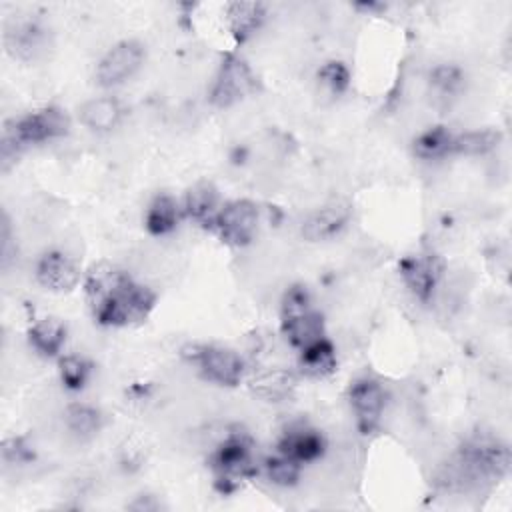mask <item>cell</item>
Listing matches in <instances>:
<instances>
[{
  "instance_id": "obj_1",
  "label": "cell",
  "mask_w": 512,
  "mask_h": 512,
  "mask_svg": "<svg viewBox=\"0 0 512 512\" xmlns=\"http://www.w3.org/2000/svg\"><path fill=\"white\" fill-rule=\"evenodd\" d=\"M84 292L96 322L104 326L140 324L156 304V294L148 286L134 282L128 272L110 262L88 268Z\"/></svg>"
},
{
  "instance_id": "obj_2",
  "label": "cell",
  "mask_w": 512,
  "mask_h": 512,
  "mask_svg": "<svg viewBox=\"0 0 512 512\" xmlns=\"http://www.w3.org/2000/svg\"><path fill=\"white\" fill-rule=\"evenodd\" d=\"M510 450L504 442L488 436H476L468 440L456 454L452 472L454 480L470 486L482 482H498L508 474Z\"/></svg>"
},
{
  "instance_id": "obj_3",
  "label": "cell",
  "mask_w": 512,
  "mask_h": 512,
  "mask_svg": "<svg viewBox=\"0 0 512 512\" xmlns=\"http://www.w3.org/2000/svg\"><path fill=\"white\" fill-rule=\"evenodd\" d=\"M254 442L248 432L236 428L226 434L218 448L210 456V466L214 470L216 488L222 494L234 492L244 480L258 474L254 454Z\"/></svg>"
},
{
  "instance_id": "obj_4",
  "label": "cell",
  "mask_w": 512,
  "mask_h": 512,
  "mask_svg": "<svg viewBox=\"0 0 512 512\" xmlns=\"http://www.w3.org/2000/svg\"><path fill=\"white\" fill-rule=\"evenodd\" d=\"M280 322L282 334L298 350L324 338L322 314L312 306L310 294L304 286H292L286 290L282 298Z\"/></svg>"
},
{
  "instance_id": "obj_5",
  "label": "cell",
  "mask_w": 512,
  "mask_h": 512,
  "mask_svg": "<svg viewBox=\"0 0 512 512\" xmlns=\"http://www.w3.org/2000/svg\"><path fill=\"white\" fill-rule=\"evenodd\" d=\"M70 120L66 112L58 106H44L34 112H28L20 118H14L6 124L2 150H18L28 144H42L54 138H60L68 132Z\"/></svg>"
},
{
  "instance_id": "obj_6",
  "label": "cell",
  "mask_w": 512,
  "mask_h": 512,
  "mask_svg": "<svg viewBox=\"0 0 512 512\" xmlns=\"http://www.w3.org/2000/svg\"><path fill=\"white\" fill-rule=\"evenodd\" d=\"M184 354L198 368L202 378L218 386H236L244 376V360L230 348L200 344L188 348Z\"/></svg>"
},
{
  "instance_id": "obj_7",
  "label": "cell",
  "mask_w": 512,
  "mask_h": 512,
  "mask_svg": "<svg viewBox=\"0 0 512 512\" xmlns=\"http://www.w3.org/2000/svg\"><path fill=\"white\" fill-rule=\"evenodd\" d=\"M256 90V76L244 58L226 54L218 66L210 88V102L218 108H228Z\"/></svg>"
},
{
  "instance_id": "obj_8",
  "label": "cell",
  "mask_w": 512,
  "mask_h": 512,
  "mask_svg": "<svg viewBox=\"0 0 512 512\" xmlns=\"http://www.w3.org/2000/svg\"><path fill=\"white\" fill-rule=\"evenodd\" d=\"M256 228H258V206L246 198L226 202L220 208L212 226L218 238L228 246H246L254 238Z\"/></svg>"
},
{
  "instance_id": "obj_9",
  "label": "cell",
  "mask_w": 512,
  "mask_h": 512,
  "mask_svg": "<svg viewBox=\"0 0 512 512\" xmlns=\"http://www.w3.org/2000/svg\"><path fill=\"white\" fill-rule=\"evenodd\" d=\"M144 62V46L138 40H122L114 44L96 66V82L112 88L130 80Z\"/></svg>"
},
{
  "instance_id": "obj_10",
  "label": "cell",
  "mask_w": 512,
  "mask_h": 512,
  "mask_svg": "<svg viewBox=\"0 0 512 512\" xmlns=\"http://www.w3.org/2000/svg\"><path fill=\"white\" fill-rule=\"evenodd\" d=\"M348 400L358 430L362 434H372L378 428L386 406L384 386L370 376L356 378L348 388Z\"/></svg>"
},
{
  "instance_id": "obj_11",
  "label": "cell",
  "mask_w": 512,
  "mask_h": 512,
  "mask_svg": "<svg viewBox=\"0 0 512 512\" xmlns=\"http://www.w3.org/2000/svg\"><path fill=\"white\" fill-rule=\"evenodd\" d=\"M444 262L436 254H416L406 256L400 262V276L408 290L420 300L428 302L442 278Z\"/></svg>"
},
{
  "instance_id": "obj_12",
  "label": "cell",
  "mask_w": 512,
  "mask_h": 512,
  "mask_svg": "<svg viewBox=\"0 0 512 512\" xmlns=\"http://www.w3.org/2000/svg\"><path fill=\"white\" fill-rule=\"evenodd\" d=\"M36 280L50 292H68L80 282V268L62 250H48L36 262Z\"/></svg>"
},
{
  "instance_id": "obj_13",
  "label": "cell",
  "mask_w": 512,
  "mask_h": 512,
  "mask_svg": "<svg viewBox=\"0 0 512 512\" xmlns=\"http://www.w3.org/2000/svg\"><path fill=\"white\" fill-rule=\"evenodd\" d=\"M324 450H326L324 436L316 428L304 422L288 426L276 444V452L296 460L302 466L318 460L324 454Z\"/></svg>"
},
{
  "instance_id": "obj_14",
  "label": "cell",
  "mask_w": 512,
  "mask_h": 512,
  "mask_svg": "<svg viewBox=\"0 0 512 512\" xmlns=\"http://www.w3.org/2000/svg\"><path fill=\"white\" fill-rule=\"evenodd\" d=\"M350 204L344 200H334L314 210L302 224V236L310 242H320L336 236L350 220Z\"/></svg>"
},
{
  "instance_id": "obj_15",
  "label": "cell",
  "mask_w": 512,
  "mask_h": 512,
  "mask_svg": "<svg viewBox=\"0 0 512 512\" xmlns=\"http://www.w3.org/2000/svg\"><path fill=\"white\" fill-rule=\"evenodd\" d=\"M124 106L114 96H96L84 102L78 110V120L92 132H110L120 124Z\"/></svg>"
},
{
  "instance_id": "obj_16",
  "label": "cell",
  "mask_w": 512,
  "mask_h": 512,
  "mask_svg": "<svg viewBox=\"0 0 512 512\" xmlns=\"http://www.w3.org/2000/svg\"><path fill=\"white\" fill-rule=\"evenodd\" d=\"M220 194L212 182H198L194 184L186 196L182 210L188 218H192L196 224L204 228H212L214 220L220 212Z\"/></svg>"
},
{
  "instance_id": "obj_17",
  "label": "cell",
  "mask_w": 512,
  "mask_h": 512,
  "mask_svg": "<svg viewBox=\"0 0 512 512\" xmlns=\"http://www.w3.org/2000/svg\"><path fill=\"white\" fill-rule=\"evenodd\" d=\"M28 342L40 356L54 358L66 342V326L58 318H40L30 324Z\"/></svg>"
},
{
  "instance_id": "obj_18",
  "label": "cell",
  "mask_w": 512,
  "mask_h": 512,
  "mask_svg": "<svg viewBox=\"0 0 512 512\" xmlns=\"http://www.w3.org/2000/svg\"><path fill=\"white\" fill-rule=\"evenodd\" d=\"M266 16V6L260 2H230L226 6L228 28L236 42L248 40L262 24Z\"/></svg>"
},
{
  "instance_id": "obj_19",
  "label": "cell",
  "mask_w": 512,
  "mask_h": 512,
  "mask_svg": "<svg viewBox=\"0 0 512 512\" xmlns=\"http://www.w3.org/2000/svg\"><path fill=\"white\" fill-rule=\"evenodd\" d=\"M182 214H184V210L176 198H172L168 194H160L148 204V210L144 216V226L152 236H164L178 226Z\"/></svg>"
},
{
  "instance_id": "obj_20",
  "label": "cell",
  "mask_w": 512,
  "mask_h": 512,
  "mask_svg": "<svg viewBox=\"0 0 512 512\" xmlns=\"http://www.w3.org/2000/svg\"><path fill=\"white\" fill-rule=\"evenodd\" d=\"M336 366V350L326 336L300 350V368L310 378H326L336 370Z\"/></svg>"
},
{
  "instance_id": "obj_21",
  "label": "cell",
  "mask_w": 512,
  "mask_h": 512,
  "mask_svg": "<svg viewBox=\"0 0 512 512\" xmlns=\"http://www.w3.org/2000/svg\"><path fill=\"white\" fill-rule=\"evenodd\" d=\"M42 40V30L36 22L32 20H20V22H12L6 28L4 34V44L6 50L16 58H30L34 56V52L38 50Z\"/></svg>"
},
{
  "instance_id": "obj_22",
  "label": "cell",
  "mask_w": 512,
  "mask_h": 512,
  "mask_svg": "<svg viewBox=\"0 0 512 512\" xmlns=\"http://www.w3.org/2000/svg\"><path fill=\"white\" fill-rule=\"evenodd\" d=\"M414 154L422 160H438L454 154V132L446 126H432L416 136Z\"/></svg>"
},
{
  "instance_id": "obj_23",
  "label": "cell",
  "mask_w": 512,
  "mask_h": 512,
  "mask_svg": "<svg viewBox=\"0 0 512 512\" xmlns=\"http://www.w3.org/2000/svg\"><path fill=\"white\" fill-rule=\"evenodd\" d=\"M64 420H66L68 430L80 438H90V436L98 434V430L102 428V414L98 408H94L90 404L68 406Z\"/></svg>"
},
{
  "instance_id": "obj_24",
  "label": "cell",
  "mask_w": 512,
  "mask_h": 512,
  "mask_svg": "<svg viewBox=\"0 0 512 512\" xmlns=\"http://www.w3.org/2000/svg\"><path fill=\"white\" fill-rule=\"evenodd\" d=\"M500 138V132L492 128L454 134V154H486L498 146Z\"/></svg>"
},
{
  "instance_id": "obj_25",
  "label": "cell",
  "mask_w": 512,
  "mask_h": 512,
  "mask_svg": "<svg viewBox=\"0 0 512 512\" xmlns=\"http://www.w3.org/2000/svg\"><path fill=\"white\" fill-rule=\"evenodd\" d=\"M264 472H266L268 480L276 486H294L300 478L302 464H298L296 460L276 452L274 456L264 460Z\"/></svg>"
},
{
  "instance_id": "obj_26",
  "label": "cell",
  "mask_w": 512,
  "mask_h": 512,
  "mask_svg": "<svg viewBox=\"0 0 512 512\" xmlns=\"http://www.w3.org/2000/svg\"><path fill=\"white\" fill-rule=\"evenodd\" d=\"M58 370H60V380L68 390H80L86 386L90 372H92V364L76 354H68L62 356L58 362Z\"/></svg>"
},
{
  "instance_id": "obj_27",
  "label": "cell",
  "mask_w": 512,
  "mask_h": 512,
  "mask_svg": "<svg viewBox=\"0 0 512 512\" xmlns=\"http://www.w3.org/2000/svg\"><path fill=\"white\" fill-rule=\"evenodd\" d=\"M430 84L440 98H450L462 86V72L454 64H440L430 72Z\"/></svg>"
},
{
  "instance_id": "obj_28",
  "label": "cell",
  "mask_w": 512,
  "mask_h": 512,
  "mask_svg": "<svg viewBox=\"0 0 512 512\" xmlns=\"http://www.w3.org/2000/svg\"><path fill=\"white\" fill-rule=\"evenodd\" d=\"M318 80L332 92V94H344L350 86V72L346 64L340 60H330L320 66Z\"/></svg>"
},
{
  "instance_id": "obj_29",
  "label": "cell",
  "mask_w": 512,
  "mask_h": 512,
  "mask_svg": "<svg viewBox=\"0 0 512 512\" xmlns=\"http://www.w3.org/2000/svg\"><path fill=\"white\" fill-rule=\"evenodd\" d=\"M2 458L10 464H26L34 458V450L26 444L24 438L12 436L2 442Z\"/></svg>"
},
{
  "instance_id": "obj_30",
  "label": "cell",
  "mask_w": 512,
  "mask_h": 512,
  "mask_svg": "<svg viewBox=\"0 0 512 512\" xmlns=\"http://www.w3.org/2000/svg\"><path fill=\"white\" fill-rule=\"evenodd\" d=\"M290 386H292L290 376H286L282 372H276V374H272V380L262 378L260 384H258V390H260V394H264L268 398H280L290 390Z\"/></svg>"
}]
</instances>
